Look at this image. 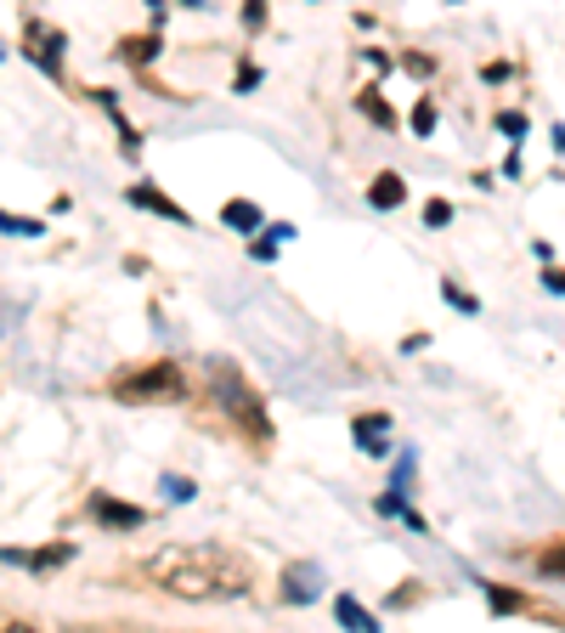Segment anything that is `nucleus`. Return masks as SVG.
I'll return each mask as SVG.
<instances>
[{
	"instance_id": "1",
	"label": "nucleus",
	"mask_w": 565,
	"mask_h": 633,
	"mask_svg": "<svg viewBox=\"0 0 565 633\" xmlns=\"http://www.w3.org/2000/svg\"><path fill=\"white\" fill-rule=\"evenodd\" d=\"M142 577L176 599H244L255 583L249 560L226 549H158L153 560H142Z\"/></svg>"
},
{
	"instance_id": "2",
	"label": "nucleus",
	"mask_w": 565,
	"mask_h": 633,
	"mask_svg": "<svg viewBox=\"0 0 565 633\" xmlns=\"http://www.w3.org/2000/svg\"><path fill=\"white\" fill-rule=\"evenodd\" d=\"M114 402H130V408H158V402H181L187 396V379L176 362H142V368H130L108 385Z\"/></svg>"
},
{
	"instance_id": "3",
	"label": "nucleus",
	"mask_w": 565,
	"mask_h": 633,
	"mask_svg": "<svg viewBox=\"0 0 565 633\" xmlns=\"http://www.w3.org/2000/svg\"><path fill=\"white\" fill-rule=\"evenodd\" d=\"M210 385H215V402L238 419L244 430H255V436H272V424H266V408H260V396L244 385V374L232 368V362H215L210 368Z\"/></svg>"
},
{
	"instance_id": "4",
	"label": "nucleus",
	"mask_w": 565,
	"mask_h": 633,
	"mask_svg": "<svg viewBox=\"0 0 565 633\" xmlns=\"http://www.w3.org/2000/svg\"><path fill=\"white\" fill-rule=\"evenodd\" d=\"M57 51H62V28L46 23V17H28V23H23V57H28V62H40L46 74H62Z\"/></svg>"
},
{
	"instance_id": "5",
	"label": "nucleus",
	"mask_w": 565,
	"mask_h": 633,
	"mask_svg": "<svg viewBox=\"0 0 565 633\" xmlns=\"http://www.w3.org/2000/svg\"><path fill=\"white\" fill-rule=\"evenodd\" d=\"M317 594H322V572L311 560H301V565H289V572H283V599H289V606H311Z\"/></svg>"
},
{
	"instance_id": "6",
	"label": "nucleus",
	"mask_w": 565,
	"mask_h": 633,
	"mask_svg": "<svg viewBox=\"0 0 565 633\" xmlns=\"http://www.w3.org/2000/svg\"><path fill=\"white\" fill-rule=\"evenodd\" d=\"M91 515L103 526H119V531H137L148 520V509H130L125 497H108V492H91Z\"/></svg>"
},
{
	"instance_id": "7",
	"label": "nucleus",
	"mask_w": 565,
	"mask_h": 633,
	"mask_svg": "<svg viewBox=\"0 0 565 633\" xmlns=\"http://www.w3.org/2000/svg\"><path fill=\"white\" fill-rule=\"evenodd\" d=\"M351 436H356V447H368L374 458H385V436H390V419H385V413H362Z\"/></svg>"
},
{
	"instance_id": "8",
	"label": "nucleus",
	"mask_w": 565,
	"mask_h": 633,
	"mask_svg": "<svg viewBox=\"0 0 565 633\" xmlns=\"http://www.w3.org/2000/svg\"><path fill=\"white\" fill-rule=\"evenodd\" d=\"M130 204L137 210H153V215H164V221H187V210L181 204H170L158 187H130Z\"/></svg>"
},
{
	"instance_id": "9",
	"label": "nucleus",
	"mask_w": 565,
	"mask_h": 633,
	"mask_svg": "<svg viewBox=\"0 0 565 633\" xmlns=\"http://www.w3.org/2000/svg\"><path fill=\"white\" fill-rule=\"evenodd\" d=\"M221 221H226L232 232H260V226H266L260 204H249V198H232V204L221 210Z\"/></svg>"
},
{
	"instance_id": "10",
	"label": "nucleus",
	"mask_w": 565,
	"mask_h": 633,
	"mask_svg": "<svg viewBox=\"0 0 565 633\" xmlns=\"http://www.w3.org/2000/svg\"><path fill=\"white\" fill-rule=\"evenodd\" d=\"M334 617H340V628H351V633H379V622L362 611L351 594H334Z\"/></svg>"
},
{
	"instance_id": "11",
	"label": "nucleus",
	"mask_w": 565,
	"mask_h": 633,
	"mask_svg": "<svg viewBox=\"0 0 565 633\" xmlns=\"http://www.w3.org/2000/svg\"><path fill=\"white\" fill-rule=\"evenodd\" d=\"M402 198H408V187H402V176H390V171L368 187V204H374V210H396Z\"/></svg>"
},
{
	"instance_id": "12",
	"label": "nucleus",
	"mask_w": 565,
	"mask_h": 633,
	"mask_svg": "<svg viewBox=\"0 0 565 633\" xmlns=\"http://www.w3.org/2000/svg\"><path fill=\"white\" fill-rule=\"evenodd\" d=\"M119 57H125V62H148V57H158V35H130V40H119Z\"/></svg>"
},
{
	"instance_id": "13",
	"label": "nucleus",
	"mask_w": 565,
	"mask_h": 633,
	"mask_svg": "<svg viewBox=\"0 0 565 633\" xmlns=\"http://www.w3.org/2000/svg\"><path fill=\"white\" fill-rule=\"evenodd\" d=\"M356 108H362V114H368L374 125H385V130L396 125V114H390V103H385V96H379V91H362V96H356Z\"/></svg>"
},
{
	"instance_id": "14",
	"label": "nucleus",
	"mask_w": 565,
	"mask_h": 633,
	"mask_svg": "<svg viewBox=\"0 0 565 633\" xmlns=\"http://www.w3.org/2000/svg\"><path fill=\"white\" fill-rule=\"evenodd\" d=\"M74 554V543H46L40 554H28V565H35V572H51V565H62Z\"/></svg>"
},
{
	"instance_id": "15",
	"label": "nucleus",
	"mask_w": 565,
	"mask_h": 633,
	"mask_svg": "<svg viewBox=\"0 0 565 633\" xmlns=\"http://www.w3.org/2000/svg\"><path fill=\"white\" fill-rule=\"evenodd\" d=\"M538 572H543V577H565V543L538 554Z\"/></svg>"
},
{
	"instance_id": "16",
	"label": "nucleus",
	"mask_w": 565,
	"mask_h": 633,
	"mask_svg": "<svg viewBox=\"0 0 565 633\" xmlns=\"http://www.w3.org/2000/svg\"><path fill=\"white\" fill-rule=\"evenodd\" d=\"M7 232H12V238H40L46 226H40L35 215H7Z\"/></svg>"
},
{
	"instance_id": "17",
	"label": "nucleus",
	"mask_w": 565,
	"mask_h": 633,
	"mask_svg": "<svg viewBox=\"0 0 565 633\" xmlns=\"http://www.w3.org/2000/svg\"><path fill=\"white\" fill-rule=\"evenodd\" d=\"M486 594H492V611H504V617H509V611H520V594H515V588H497V583H486Z\"/></svg>"
},
{
	"instance_id": "18",
	"label": "nucleus",
	"mask_w": 565,
	"mask_h": 633,
	"mask_svg": "<svg viewBox=\"0 0 565 633\" xmlns=\"http://www.w3.org/2000/svg\"><path fill=\"white\" fill-rule=\"evenodd\" d=\"M158 492H164V497H176V504H187V497H192V481H187V476H164Z\"/></svg>"
},
{
	"instance_id": "19",
	"label": "nucleus",
	"mask_w": 565,
	"mask_h": 633,
	"mask_svg": "<svg viewBox=\"0 0 565 633\" xmlns=\"http://www.w3.org/2000/svg\"><path fill=\"white\" fill-rule=\"evenodd\" d=\"M413 487V453L396 458V476H390V492H408Z\"/></svg>"
},
{
	"instance_id": "20",
	"label": "nucleus",
	"mask_w": 565,
	"mask_h": 633,
	"mask_svg": "<svg viewBox=\"0 0 565 633\" xmlns=\"http://www.w3.org/2000/svg\"><path fill=\"white\" fill-rule=\"evenodd\" d=\"M413 130H419V137H429V130H436V103H429V96L413 108Z\"/></svg>"
},
{
	"instance_id": "21",
	"label": "nucleus",
	"mask_w": 565,
	"mask_h": 633,
	"mask_svg": "<svg viewBox=\"0 0 565 633\" xmlns=\"http://www.w3.org/2000/svg\"><path fill=\"white\" fill-rule=\"evenodd\" d=\"M497 130H504V137H526V114L504 108V114H497Z\"/></svg>"
},
{
	"instance_id": "22",
	"label": "nucleus",
	"mask_w": 565,
	"mask_h": 633,
	"mask_svg": "<svg viewBox=\"0 0 565 633\" xmlns=\"http://www.w3.org/2000/svg\"><path fill=\"white\" fill-rule=\"evenodd\" d=\"M452 221V204L447 198H436V204H424V226H447Z\"/></svg>"
},
{
	"instance_id": "23",
	"label": "nucleus",
	"mask_w": 565,
	"mask_h": 633,
	"mask_svg": "<svg viewBox=\"0 0 565 633\" xmlns=\"http://www.w3.org/2000/svg\"><path fill=\"white\" fill-rule=\"evenodd\" d=\"M379 515H402V520H408L413 509H408V497H402V492H385V497H379Z\"/></svg>"
},
{
	"instance_id": "24",
	"label": "nucleus",
	"mask_w": 565,
	"mask_h": 633,
	"mask_svg": "<svg viewBox=\"0 0 565 633\" xmlns=\"http://www.w3.org/2000/svg\"><path fill=\"white\" fill-rule=\"evenodd\" d=\"M447 300H452V306H458V312H470V317L481 312V300H475V294H463L458 283H447Z\"/></svg>"
},
{
	"instance_id": "25",
	"label": "nucleus",
	"mask_w": 565,
	"mask_h": 633,
	"mask_svg": "<svg viewBox=\"0 0 565 633\" xmlns=\"http://www.w3.org/2000/svg\"><path fill=\"white\" fill-rule=\"evenodd\" d=\"M266 23V7H260V0H249V7H244V28H260Z\"/></svg>"
},
{
	"instance_id": "26",
	"label": "nucleus",
	"mask_w": 565,
	"mask_h": 633,
	"mask_svg": "<svg viewBox=\"0 0 565 633\" xmlns=\"http://www.w3.org/2000/svg\"><path fill=\"white\" fill-rule=\"evenodd\" d=\"M249 255H255V260H272V255H278V244H272V238H255V244H249Z\"/></svg>"
},
{
	"instance_id": "27",
	"label": "nucleus",
	"mask_w": 565,
	"mask_h": 633,
	"mask_svg": "<svg viewBox=\"0 0 565 633\" xmlns=\"http://www.w3.org/2000/svg\"><path fill=\"white\" fill-rule=\"evenodd\" d=\"M543 289H549V294H565V272H554V266H549V272H543Z\"/></svg>"
},
{
	"instance_id": "28",
	"label": "nucleus",
	"mask_w": 565,
	"mask_h": 633,
	"mask_svg": "<svg viewBox=\"0 0 565 633\" xmlns=\"http://www.w3.org/2000/svg\"><path fill=\"white\" fill-rule=\"evenodd\" d=\"M249 85H260V69H249V62H244V69H238V91H249Z\"/></svg>"
},
{
	"instance_id": "29",
	"label": "nucleus",
	"mask_w": 565,
	"mask_h": 633,
	"mask_svg": "<svg viewBox=\"0 0 565 633\" xmlns=\"http://www.w3.org/2000/svg\"><path fill=\"white\" fill-rule=\"evenodd\" d=\"M554 148L565 153V125H554Z\"/></svg>"
},
{
	"instance_id": "30",
	"label": "nucleus",
	"mask_w": 565,
	"mask_h": 633,
	"mask_svg": "<svg viewBox=\"0 0 565 633\" xmlns=\"http://www.w3.org/2000/svg\"><path fill=\"white\" fill-rule=\"evenodd\" d=\"M7 633H35V628H28V622H7Z\"/></svg>"
}]
</instances>
